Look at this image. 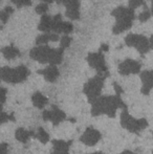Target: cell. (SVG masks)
I'll list each match as a JSON object with an SVG mask.
<instances>
[{"label": "cell", "instance_id": "6da1fadb", "mask_svg": "<svg viewBox=\"0 0 153 154\" xmlns=\"http://www.w3.org/2000/svg\"><path fill=\"white\" fill-rule=\"evenodd\" d=\"M91 105V114L93 116L101 114L113 116L115 110L121 105V100L118 97H100Z\"/></svg>", "mask_w": 153, "mask_h": 154}, {"label": "cell", "instance_id": "7a4b0ae2", "mask_svg": "<svg viewBox=\"0 0 153 154\" xmlns=\"http://www.w3.org/2000/svg\"><path fill=\"white\" fill-rule=\"evenodd\" d=\"M29 75V70L26 66L20 65L15 68L1 67L0 68V81L11 84H18L25 81Z\"/></svg>", "mask_w": 153, "mask_h": 154}, {"label": "cell", "instance_id": "3957f363", "mask_svg": "<svg viewBox=\"0 0 153 154\" xmlns=\"http://www.w3.org/2000/svg\"><path fill=\"white\" fill-rule=\"evenodd\" d=\"M108 75H98L96 77L91 78L87 83L84 85L83 91L88 99V102L92 104L99 97L101 91H102L103 85H104V80Z\"/></svg>", "mask_w": 153, "mask_h": 154}, {"label": "cell", "instance_id": "277c9868", "mask_svg": "<svg viewBox=\"0 0 153 154\" xmlns=\"http://www.w3.org/2000/svg\"><path fill=\"white\" fill-rule=\"evenodd\" d=\"M53 48L47 45H39L37 47H34L29 53L31 59L35 60L41 64H46L49 63V58H50Z\"/></svg>", "mask_w": 153, "mask_h": 154}, {"label": "cell", "instance_id": "5b68a950", "mask_svg": "<svg viewBox=\"0 0 153 154\" xmlns=\"http://www.w3.org/2000/svg\"><path fill=\"white\" fill-rule=\"evenodd\" d=\"M42 119L44 121L51 122L53 125L58 126L66 119V114L56 105H51L50 109H46L42 112Z\"/></svg>", "mask_w": 153, "mask_h": 154}, {"label": "cell", "instance_id": "8992f818", "mask_svg": "<svg viewBox=\"0 0 153 154\" xmlns=\"http://www.w3.org/2000/svg\"><path fill=\"white\" fill-rule=\"evenodd\" d=\"M87 62L90 65V67L96 69L100 75H108L106 63H105V58L101 51L100 53L89 54L87 57Z\"/></svg>", "mask_w": 153, "mask_h": 154}, {"label": "cell", "instance_id": "52a82bcc", "mask_svg": "<svg viewBox=\"0 0 153 154\" xmlns=\"http://www.w3.org/2000/svg\"><path fill=\"white\" fill-rule=\"evenodd\" d=\"M101 140V133L96 129L92 127H88L84 131L82 136L80 137V140L86 146H94L98 144V142Z\"/></svg>", "mask_w": 153, "mask_h": 154}, {"label": "cell", "instance_id": "ba28073f", "mask_svg": "<svg viewBox=\"0 0 153 154\" xmlns=\"http://www.w3.org/2000/svg\"><path fill=\"white\" fill-rule=\"evenodd\" d=\"M51 144L53 149L50 154H69V147L72 144V140L65 142L62 140H54Z\"/></svg>", "mask_w": 153, "mask_h": 154}, {"label": "cell", "instance_id": "9c48e42d", "mask_svg": "<svg viewBox=\"0 0 153 154\" xmlns=\"http://www.w3.org/2000/svg\"><path fill=\"white\" fill-rule=\"evenodd\" d=\"M38 73L42 75L44 79L49 83H54L57 81L58 77H59V70L56 65H49L46 68L42 69V70H38Z\"/></svg>", "mask_w": 153, "mask_h": 154}, {"label": "cell", "instance_id": "30bf717a", "mask_svg": "<svg viewBox=\"0 0 153 154\" xmlns=\"http://www.w3.org/2000/svg\"><path fill=\"white\" fill-rule=\"evenodd\" d=\"M35 137V131L33 130H26L24 128H18L15 132V137L17 140H19L20 143H27L31 137Z\"/></svg>", "mask_w": 153, "mask_h": 154}, {"label": "cell", "instance_id": "8fae6325", "mask_svg": "<svg viewBox=\"0 0 153 154\" xmlns=\"http://www.w3.org/2000/svg\"><path fill=\"white\" fill-rule=\"evenodd\" d=\"M32 102H33L34 106L38 109H43L45 106L48 104V99L42 94L41 92H35L32 95Z\"/></svg>", "mask_w": 153, "mask_h": 154}, {"label": "cell", "instance_id": "7c38bea8", "mask_svg": "<svg viewBox=\"0 0 153 154\" xmlns=\"http://www.w3.org/2000/svg\"><path fill=\"white\" fill-rule=\"evenodd\" d=\"M120 72L122 75H128L130 72H136L139 70V65L135 62L130 61V60H127L124 63L120 65Z\"/></svg>", "mask_w": 153, "mask_h": 154}, {"label": "cell", "instance_id": "4fadbf2b", "mask_svg": "<svg viewBox=\"0 0 153 154\" xmlns=\"http://www.w3.org/2000/svg\"><path fill=\"white\" fill-rule=\"evenodd\" d=\"M1 54L3 55V57L8 60H13L15 58L20 56V51L17 47L10 45V46H5L3 48H1Z\"/></svg>", "mask_w": 153, "mask_h": 154}, {"label": "cell", "instance_id": "5bb4252c", "mask_svg": "<svg viewBox=\"0 0 153 154\" xmlns=\"http://www.w3.org/2000/svg\"><path fill=\"white\" fill-rule=\"evenodd\" d=\"M63 51L62 48H53L50 58H49V65H58L63 60Z\"/></svg>", "mask_w": 153, "mask_h": 154}, {"label": "cell", "instance_id": "9a60e30c", "mask_svg": "<svg viewBox=\"0 0 153 154\" xmlns=\"http://www.w3.org/2000/svg\"><path fill=\"white\" fill-rule=\"evenodd\" d=\"M51 17L48 15H43L41 17V20L39 22L38 29L41 32H49L51 29Z\"/></svg>", "mask_w": 153, "mask_h": 154}, {"label": "cell", "instance_id": "2e32d148", "mask_svg": "<svg viewBox=\"0 0 153 154\" xmlns=\"http://www.w3.org/2000/svg\"><path fill=\"white\" fill-rule=\"evenodd\" d=\"M62 26H63V21H62V16L60 14L56 15L53 19H51V31L55 34L59 35L62 32Z\"/></svg>", "mask_w": 153, "mask_h": 154}, {"label": "cell", "instance_id": "e0dca14e", "mask_svg": "<svg viewBox=\"0 0 153 154\" xmlns=\"http://www.w3.org/2000/svg\"><path fill=\"white\" fill-rule=\"evenodd\" d=\"M58 4H63L66 6V10H79L80 1L79 0H56Z\"/></svg>", "mask_w": 153, "mask_h": 154}, {"label": "cell", "instance_id": "ac0fdd59", "mask_svg": "<svg viewBox=\"0 0 153 154\" xmlns=\"http://www.w3.org/2000/svg\"><path fill=\"white\" fill-rule=\"evenodd\" d=\"M35 137L39 140V142H41L42 144H47L49 142V134L42 127L38 128V130L35 132Z\"/></svg>", "mask_w": 153, "mask_h": 154}, {"label": "cell", "instance_id": "d6986e66", "mask_svg": "<svg viewBox=\"0 0 153 154\" xmlns=\"http://www.w3.org/2000/svg\"><path fill=\"white\" fill-rule=\"evenodd\" d=\"M131 26V21L128 20H118L116 24L113 27V32L115 34H118V32L125 31V29H129Z\"/></svg>", "mask_w": 153, "mask_h": 154}, {"label": "cell", "instance_id": "ffe728a7", "mask_svg": "<svg viewBox=\"0 0 153 154\" xmlns=\"http://www.w3.org/2000/svg\"><path fill=\"white\" fill-rule=\"evenodd\" d=\"M8 121H15V116H14V113H6L5 111L3 110V106L2 104H0V126L2 124L8 122Z\"/></svg>", "mask_w": 153, "mask_h": 154}, {"label": "cell", "instance_id": "44dd1931", "mask_svg": "<svg viewBox=\"0 0 153 154\" xmlns=\"http://www.w3.org/2000/svg\"><path fill=\"white\" fill-rule=\"evenodd\" d=\"M14 13V8L11 6H5L3 11H0V20L3 23H6L10 18V15Z\"/></svg>", "mask_w": 153, "mask_h": 154}, {"label": "cell", "instance_id": "7402d4cb", "mask_svg": "<svg viewBox=\"0 0 153 154\" xmlns=\"http://www.w3.org/2000/svg\"><path fill=\"white\" fill-rule=\"evenodd\" d=\"M49 41H50V35H49V32H45V34L43 35H40V36L37 37V39H36V44L38 45H45L46 43H48Z\"/></svg>", "mask_w": 153, "mask_h": 154}, {"label": "cell", "instance_id": "603a6c76", "mask_svg": "<svg viewBox=\"0 0 153 154\" xmlns=\"http://www.w3.org/2000/svg\"><path fill=\"white\" fill-rule=\"evenodd\" d=\"M70 43H72V38L69 36H67V35H65V36H63L60 39V48L62 49L67 48L70 45Z\"/></svg>", "mask_w": 153, "mask_h": 154}, {"label": "cell", "instance_id": "cb8c5ba5", "mask_svg": "<svg viewBox=\"0 0 153 154\" xmlns=\"http://www.w3.org/2000/svg\"><path fill=\"white\" fill-rule=\"evenodd\" d=\"M66 16L72 20L80 19V11L79 10H66Z\"/></svg>", "mask_w": 153, "mask_h": 154}, {"label": "cell", "instance_id": "d4e9b609", "mask_svg": "<svg viewBox=\"0 0 153 154\" xmlns=\"http://www.w3.org/2000/svg\"><path fill=\"white\" fill-rule=\"evenodd\" d=\"M47 11H48V5H47L46 3H40L36 6V13L42 15V16L46 14Z\"/></svg>", "mask_w": 153, "mask_h": 154}, {"label": "cell", "instance_id": "484cf974", "mask_svg": "<svg viewBox=\"0 0 153 154\" xmlns=\"http://www.w3.org/2000/svg\"><path fill=\"white\" fill-rule=\"evenodd\" d=\"M14 4H16L17 8H22V6H29L32 4V0H12Z\"/></svg>", "mask_w": 153, "mask_h": 154}, {"label": "cell", "instance_id": "4316f807", "mask_svg": "<svg viewBox=\"0 0 153 154\" xmlns=\"http://www.w3.org/2000/svg\"><path fill=\"white\" fill-rule=\"evenodd\" d=\"M74 26L70 22H63V26H62V32H64L65 35H68L72 32Z\"/></svg>", "mask_w": 153, "mask_h": 154}, {"label": "cell", "instance_id": "83f0119b", "mask_svg": "<svg viewBox=\"0 0 153 154\" xmlns=\"http://www.w3.org/2000/svg\"><path fill=\"white\" fill-rule=\"evenodd\" d=\"M6 93H8V90L0 86V104H3L6 101Z\"/></svg>", "mask_w": 153, "mask_h": 154}, {"label": "cell", "instance_id": "f1b7e54d", "mask_svg": "<svg viewBox=\"0 0 153 154\" xmlns=\"http://www.w3.org/2000/svg\"><path fill=\"white\" fill-rule=\"evenodd\" d=\"M8 145L6 143H1L0 144V154H8Z\"/></svg>", "mask_w": 153, "mask_h": 154}, {"label": "cell", "instance_id": "f546056e", "mask_svg": "<svg viewBox=\"0 0 153 154\" xmlns=\"http://www.w3.org/2000/svg\"><path fill=\"white\" fill-rule=\"evenodd\" d=\"M141 2H142V0H130L129 4H130V8H136Z\"/></svg>", "mask_w": 153, "mask_h": 154}, {"label": "cell", "instance_id": "4dcf8cb0", "mask_svg": "<svg viewBox=\"0 0 153 154\" xmlns=\"http://www.w3.org/2000/svg\"><path fill=\"white\" fill-rule=\"evenodd\" d=\"M49 35H50V41H53V42H56V41L59 40V35L58 34H55V32H49Z\"/></svg>", "mask_w": 153, "mask_h": 154}, {"label": "cell", "instance_id": "1f68e13d", "mask_svg": "<svg viewBox=\"0 0 153 154\" xmlns=\"http://www.w3.org/2000/svg\"><path fill=\"white\" fill-rule=\"evenodd\" d=\"M109 49V46L107 44H102L101 45V48H100V51L102 53V51H107Z\"/></svg>", "mask_w": 153, "mask_h": 154}, {"label": "cell", "instance_id": "d6a6232c", "mask_svg": "<svg viewBox=\"0 0 153 154\" xmlns=\"http://www.w3.org/2000/svg\"><path fill=\"white\" fill-rule=\"evenodd\" d=\"M41 1L45 2V3H51V2H54V0H41Z\"/></svg>", "mask_w": 153, "mask_h": 154}, {"label": "cell", "instance_id": "836d02e7", "mask_svg": "<svg viewBox=\"0 0 153 154\" xmlns=\"http://www.w3.org/2000/svg\"><path fill=\"white\" fill-rule=\"evenodd\" d=\"M89 154H102L101 152H93V153H89Z\"/></svg>", "mask_w": 153, "mask_h": 154}, {"label": "cell", "instance_id": "e575fe53", "mask_svg": "<svg viewBox=\"0 0 153 154\" xmlns=\"http://www.w3.org/2000/svg\"><path fill=\"white\" fill-rule=\"evenodd\" d=\"M2 29V26H0V29Z\"/></svg>", "mask_w": 153, "mask_h": 154}]
</instances>
